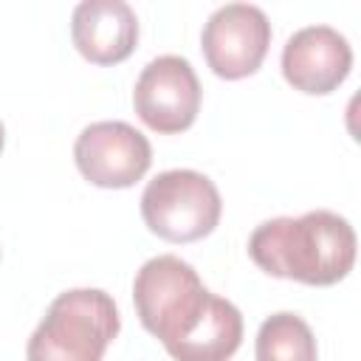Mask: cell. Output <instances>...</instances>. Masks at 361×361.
<instances>
[{
    "label": "cell",
    "instance_id": "1",
    "mask_svg": "<svg viewBox=\"0 0 361 361\" xmlns=\"http://www.w3.org/2000/svg\"><path fill=\"white\" fill-rule=\"evenodd\" d=\"M248 254L271 276L324 288L350 274L355 231L341 214L327 209L305 212L302 217H274L254 228Z\"/></svg>",
    "mask_w": 361,
    "mask_h": 361
},
{
    "label": "cell",
    "instance_id": "2",
    "mask_svg": "<svg viewBox=\"0 0 361 361\" xmlns=\"http://www.w3.org/2000/svg\"><path fill=\"white\" fill-rule=\"evenodd\" d=\"M118 333V310L99 288L59 293L28 338V361H102Z\"/></svg>",
    "mask_w": 361,
    "mask_h": 361
},
{
    "label": "cell",
    "instance_id": "3",
    "mask_svg": "<svg viewBox=\"0 0 361 361\" xmlns=\"http://www.w3.org/2000/svg\"><path fill=\"white\" fill-rule=\"evenodd\" d=\"M212 293L203 288L197 271L175 254L147 259L133 282L135 313L155 338L169 350L186 338L209 307Z\"/></svg>",
    "mask_w": 361,
    "mask_h": 361
},
{
    "label": "cell",
    "instance_id": "4",
    "mask_svg": "<svg viewBox=\"0 0 361 361\" xmlns=\"http://www.w3.org/2000/svg\"><path fill=\"white\" fill-rule=\"evenodd\" d=\"M223 200L212 178L195 169H166L141 195V217L166 243H195L220 223Z\"/></svg>",
    "mask_w": 361,
    "mask_h": 361
},
{
    "label": "cell",
    "instance_id": "5",
    "mask_svg": "<svg viewBox=\"0 0 361 361\" xmlns=\"http://www.w3.org/2000/svg\"><path fill=\"white\" fill-rule=\"evenodd\" d=\"M133 104L138 118L155 133L189 130L200 110V82L189 59L164 54L147 62L135 79Z\"/></svg>",
    "mask_w": 361,
    "mask_h": 361
},
{
    "label": "cell",
    "instance_id": "6",
    "mask_svg": "<svg viewBox=\"0 0 361 361\" xmlns=\"http://www.w3.org/2000/svg\"><path fill=\"white\" fill-rule=\"evenodd\" d=\"M73 158L93 186L127 189L147 175L152 147L147 135L127 121H93L79 133Z\"/></svg>",
    "mask_w": 361,
    "mask_h": 361
},
{
    "label": "cell",
    "instance_id": "7",
    "mask_svg": "<svg viewBox=\"0 0 361 361\" xmlns=\"http://www.w3.org/2000/svg\"><path fill=\"white\" fill-rule=\"evenodd\" d=\"M203 56L220 79L251 76L271 45V23L259 6L226 3L203 25Z\"/></svg>",
    "mask_w": 361,
    "mask_h": 361
},
{
    "label": "cell",
    "instance_id": "8",
    "mask_svg": "<svg viewBox=\"0 0 361 361\" xmlns=\"http://www.w3.org/2000/svg\"><path fill=\"white\" fill-rule=\"evenodd\" d=\"M353 68V48L330 25L299 28L282 48L285 79L310 96H324L336 90Z\"/></svg>",
    "mask_w": 361,
    "mask_h": 361
},
{
    "label": "cell",
    "instance_id": "9",
    "mask_svg": "<svg viewBox=\"0 0 361 361\" xmlns=\"http://www.w3.org/2000/svg\"><path fill=\"white\" fill-rule=\"evenodd\" d=\"M76 51L93 65L124 62L138 42V17L124 0H82L71 17Z\"/></svg>",
    "mask_w": 361,
    "mask_h": 361
},
{
    "label": "cell",
    "instance_id": "10",
    "mask_svg": "<svg viewBox=\"0 0 361 361\" xmlns=\"http://www.w3.org/2000/svg\"><path fill=\"white\" fill-rule=\"evenodd\" d=\"M243 341V313L223 296L209 299L195 330L166 353L175 361H228Z\"/></svg>",
    "mask_w": 361,
    "mask_h": 361
},
{
    "label": "cell",
    "instance_id": "11",
    "mask_svg": "<svg viewBox=\"0 0 361 361\" xmlns=\"http://www.w3.org/2000/svg\"><path fill=\"white\" fill-rule=\"evenodd\" d=\"M316 338L296 313H274L259 324L257 361H316Z\"/></svg>",
    "mask_w": 361,
    "mask_h": 361
},
{
    "label": "cell",
    "instance_id": "12",
    "mask_svg": "<svg viewBox=\"0 0 361 361\" xmlns=\"http://www.w3.org/2000/svg\"><path fill=\"white\" fill-rule=\"evenodd\" d=\"M3 141H6V130H3V121H0V149H3Z\"/></svg>",
    "mask_w": 361,
    "mask_h": 361
}]
</instances>
